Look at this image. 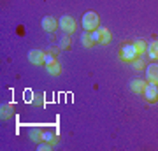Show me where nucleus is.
<instances>
[{"mask_svg": "<svg viewBox=\"0 0 158 151\" xmlns=\"http://www.w3.org/2000/svg\"><path fill=\"white\" fill-rule=\"evenodd\" d=\"M137 56H139V53H137V49H135V44H125L123 48H121V60L132 63Z\"/></svg>", "mask_w": 158, "mask_h": 151, "instance_id": "f03ea898", "label": "nucleus"}, {"mask_svg": "<svg viewBox=\"0 0 158 151\" xmlns=\"http://www.w3.org/2000/svg\"><path fill=\"white\" fill-rule=\"evenodd\" d=\"M83 28L86 32H93V30L98 28V16H97V12H93V11L85 12V16H83Z\"/></svg>", "mask_w": 158, "mask_h": 151, "instance_id": "f257e3e1", "label": "nucleus"}, {"mask_svg": "<svg viewBox=\"0 0 158 151\" xmlns=\"http://www.w3.org/2000/svg\"><path fill=\"white\" fill-rule=\"evenodd\" d=\"M58 21L55 19V18H51V16H46L44 19H42V28L44 30H48V32H53L55 28H56Z\"/></svg>", "mask_w": 158, "mask_h": 151, "instance_id": "1a4fd4ad", "label": "nucleus"}, {"mask_svg": "<svg viewBox=\"0 0 158 151\" xmlns=\"http://www.w3.org/2000/svg\"><path fill=\"white\" fill-rule=\"evenodd\" d=\"M132 63H134V67H135L137 70H139V69H142V67H144V63H142L141 60H134V62H132Z\"/></svg>", "mask_w": 158, "mask_h": 151, "instance_id": "a211bd4d", "label": "nucleus"}, {"mask_svg": "<svg viewBox=\"0 0 158 151\" xmlns=\"http://www.w3.org/2000/svg\"><path fill=\"white\" fill-rule=\"evenodd\" d=\"M97 30H98V32H100V42L102 44H107L109 40H111V34H109V30L107 28H97Z\"/></svg>", "mask_w": 158, "mask_h": 151, "instance_id": "ddd939ff", "label": "nucleus"}, {"mask_svg": "<svg viewBox=\"0 0 158 151\" xmlns=\"http://www.w3.org/2000/svg\"><path fill=\"white\" fill-rule=\"evenodd\" d=\"M144 99L148 102H156L158 100V84L156 83H149L144 88Z\"/></svg>", "mask_w": 158, "mask_h": 151, "instance_id": "20e7f679", "label": "nucleus"}, {"mask_svg": "<svg viewBox=\"0 0 158 151\" xmlns=\"http://www.w3.org/2000/svg\"><path fill=\"white\" fill-rule=\"evenodd\" d=\"M81 44L85 46V48H91V46L95 44V42H93V39H91L90 32H85V34L81 35Z\"/></svg>", "mask_w": 158, "mask_h": 151, "instance_id": "f8f14e48", "label": "nucleus"}, {"mask_svg": "<svg viewBox=\"0 0 158 151\" xmlns=\"http://www.w3.org/2000/svg\"><path fill=\"white\" fill-rule=\"evenodd\" d=\"M146 78L149 83H156L158 84V63H151L146 69Z\"/></svg>", "mask_w": 158, "mask_h": 151, "instance_id": "423d86ee", "label": "nucleus"}, {"mask_svg": "<svg viewBox=\"0 0 158 151\" xmlns=\"http://www.w3.org/2000/svg\"><path fill=\"white\" fill-rule=\"evenodd\" d=\"M34 104H35V106H40V104H42V100H40V95H35V100H34Z\"/></svg>", "mask_w": 158, "mask_h": 151, "instance_id": "6ab92c4d", "label": "nucleus"}, {"mask_svg": "<svg viewBox=\"0 0 158 151\" xmlns=\"http://www.w3.org/2000/svg\"><path fill=\"white\" fill-rule=\"evenodd\" d=\"M0 116H2V120H7V118L12 116V107L9 106V104H6V106L0 107Z\"/></svg>", "mask_w": 158, "mask_h": 151, "instance_id": "4468645a", "label": "nucleus"}, {"mask_svg": "<svg viewBox=\"0 0 158 151\" xmlns=\"http://www.w3.org/2000/svg\"><path fill=\"white\" fill-rule=\"evenodd\" d=\"M144 88H146L144 79H134V81H130V90L134 93H144Z\"/></svg>", "mask_w": 158, "mask_h": 151, "instance_id": "0eeeda50", "label": "nucleus"}, {"mask_svg": "<svg viewBox=\"0 0 158 151\" xmlns=\"http://www.w3.org/2000/svg\"><path fill=\"white\" fill-rule=\"evenodd\" d=\"M28 137L34 142H42V130H39V128H32L28 132Z\"/></svg>", "mask_w": 158, "mask_h": 151, "instance_id": "9b49d317", "label": "nucleus"}, {"mask_svg": "<svg viewBox=\"0 0 158 151\" xmlns=\"http://www.w3.org/2000/svg\"><path fill=\"white\" fill-rule=\"evenodd\" d=\"M44 51L40 49H32L28 53V62L34 63V65H40V63H44Z\"/></svg>", "mask_w": 158, "mask_h": 151, "instance_id": "39448f33", "label": "nucleus"}, {"mask_svg": "<svg viewBox=\"0 0 158 151\" xmlns=\"http://www.w3.org/2000/svg\"><path fill=\"white\" fill-rule=\"evenodd\" d=\"M135 49H137V53H139V56H142L144 53H148L146 40H137V42H135Z\"/></svg>", "mask_w": 158, "mask_h": 151, "instance_id": "2eb2a0df", "label": "nucleus"}, {"mask_svg": "<svg viewBox=\"0 0 158 151\" xmlns=\"http://www.w3.org/2000/svg\"><path fill=\"white\" fill-rule=\"evenodd\" d=\"M51 146H53V144H49V142H40V144H39V151H48V149H51Z\"/></svg>", "mask_w": 158, "mask_h": 151, "instance_id": "f3484780", "label": "nucleus"}, {"mask_svg": "<svg viewBox=\"0 0 158 151\" xmlns=\"http://www.w3.org/2000/svg\"><path fill=\"white\" fill-rule=\"evenodd\" d=\"M46 70H48V74H51V76H60L62 74V65H60V62H51L46 65Z\"/></svg>", "mask_w": 158, "mask_h": 151, "instance_id": "6e6552de", "label": "nucleus"}, {"mask_svg": "<svg viewBox=\"0 0 158 151\" xmlns=\"http://www.w3.org/2000/svg\"><path fill=\"white\" fill-rule=\"evenodd\" d=\"M70 46V37L69 35H65L62 40H60V49H63V48H69Z\"/></svg>", "mask_w": 158, "mask_h": 151, "instance_id": "dca6fc26", "label": "nucleus"}, {"mask_svg": "<svg viewBox=\"0 0 158 151\" xmlns=\"http://www.w3.org/2000/svg\"><path fill=\"white\" fill-rule=\"evenodd\" d=\"M58 23H60V28H62L63 32H67V34H72L74 30H76V19L72 16H69V14H63Z\"/></svg>", "mask_w": 158, "mask_h": 151, "instance_id": "7ed1b4c3", "label": "nucleus"}, {"mask_svg": "<svg viewBox=\"0 0 158 151\" xmlns=\"http://www.w3.org/2000/svg\"><path fill=\"white\" fill-rule=\"evenodd\" d=\"M148 55H149V58H153V60L158 58V40H151V42L148 44Z\"/></svg>", "mask_w": 158, "mask_h": 151, "instance_id": "9d476101", "label": "nucleus"}]
</instances>
